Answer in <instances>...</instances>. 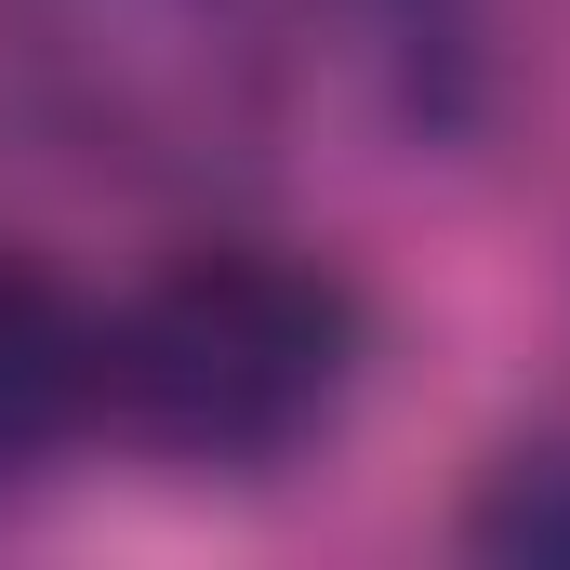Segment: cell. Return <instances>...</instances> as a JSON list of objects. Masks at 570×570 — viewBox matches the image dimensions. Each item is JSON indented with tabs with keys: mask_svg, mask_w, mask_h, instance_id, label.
<instances>
[{
	"mask_svg": "<svg viewBox=\"0 0 570 570\" xmlns=\"http://www.w3.org/2000/svg\"><path fill=\"white\" fill-rule=\"evenodd\" d=\"M94 332L40 266H0V464H40L53 438L94 412Z\"/></svg>",
	"mask_w": 570,
	"mask_h": 570,
	"instance_id": "4",
	"label": "cell"
},
{
	"mask_svg": "<svg viewBox=\"0 0 570 570\" xmlns=\"http://www.w3.org/2000/svg\"><path fill=\"white\" fill-rule=\"evenodd\" d=\"M0 40L40 94V120L134 186L239 173L279 120L266 0H0Z\"/></svg>",
	"mask_w": 570,
	"mask_h": 570,
	"instance_id": "2",
	"label": "cell"
},
{
	"mask_svg": "<svg viewBox=\"0 0 570 570\" xmlns=\"http://www.w3.org/2000/svg\"><path fill=\"white\" fill-rule=\"evenodd\" d=\"M358 372V292L305 253L213 239L94 332V412H120L146 451L186 464H279L332 425Z\"/></svg>",
	"mask_w": 570,
	"mask_h": 570,
	"instance_id": "1",
	"label": "cell"
},
{
	"mask_svg": "<svg viewBox=\"0 0 570 570\" xmlns=\"http://www.w3.org/2000/svg\"><path fill=\"white\" fill-rule=\"evenodd\" d=\"M491 558H570V438L544 451H504V478L478 491V518H464Z\"/></svg>",
	"mask_w": 570,
	"mask_h": 570,
	"instance_id": "5",
	"label": "cell"
},
{
	"mask_svg": "<svg viewBox=\"0 0 570 570\" xmlns=\"http://www.w3.org/2000/svg\"><path fill=\"white\" fill-rule=\"evenodd\" d=\"M318 27L345 40V67L372 80V107L399 134H464L478 120V67H491L478 0H318Z\"/></svg>",
	"mask_w": 570,
	"mask_h": 570,
	"instance_id": "3",
	"label": "cell"
}]
</instances>
